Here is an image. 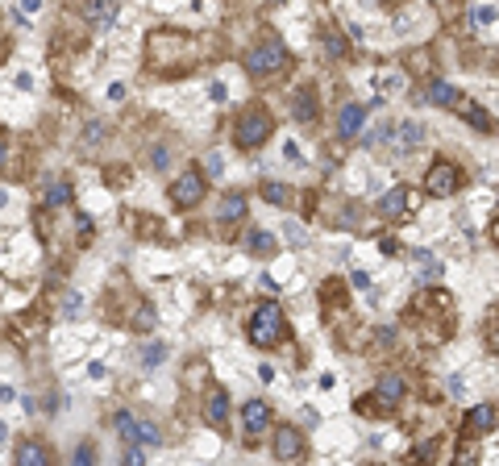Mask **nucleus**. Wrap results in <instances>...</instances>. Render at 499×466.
I'll list each match as a JSON object with an SVG mask.
<instances>
[{
    "label": "nucleus",
    "mask_w": 499,
    "mask_h": 466,
    "mask_svg": "<svg viewBox=\"0 0 499 466\" xmlns=\"http://www.w3.org/2000/svg\"><path fill=\"white\" fill-rule=\"evenodd\" d=\"M263 200H271V204H279V208H283V204L291 200V191H287L283 184H274V180H267V184H263Z\"/></svg>",
    "instance_id": "20"
},
{
    "label": "nucleus",
    "mask_w": 499,
    "mask_h": 466,
    "mask_svg": "<svg viewBox=\"0 0 499 466\" xmlns=\"http://www.w3.org/2000/svg\"><path fill=\"white\" fill-rule=\"evenodd\" d=\"M71 466H96V454H91V446H80V450H75V458H71Z\"/></svg>",
    "instance_id": "24"
},
{
    "label": "nucleus",
    "mask_w": 499,
    "mask_h": 466,
    "mask_svg": "<svg viewBox=\"0 0 499 466\" xmlns=\"http://www.w3.org/2000/svg\"><path fill=\"white\" fill-rule=\"evenodd\" d=\"M362 121H366V104H346V108H341V117H337L341 138H354V134L362 130Z\"/></svg>",
    "instance_id": "11"
},
{
    "label": "nucleus",
    "mask_w": 499,
    "mask_h": 466,
    "mask_svg": "<svg viewBox=\"0 0 499 466\" xmlns=\"http://www.w3.org/2000/svg\"><path fill=\"white\" fill-rule=\"evenodd\" d=\"M324 50L337 58V54H346V42H341V34H324Z\"/></svg>",
    "instance_id": "25"
},
{
    "label": "nucleus",
    "mask_w": 499,
    "mask_h": 466,
    "mask_svg": "<svg viewBox=\"0 0 499 466\" xmlns=\"http://www.w3.org/2000/svg\"><path fill=\"white\" fill-rule=\"evenodd\" d=\"M71 204V184L67 180H54L46 187V208H67Z\"/></svg>",
    "instance_id": "17"
},
{
    "label": "nucleus",
    "mask_w": 499,
    "mask_h": 466,
    "mask_svg": "<svg viewBox=\"0 0 499 466\" xmlns=\"http://www.w3.org/2000/svg\"><path fill=\"white\" fill-rule=\"evenodd\" d=\"M379 400L383 404H400L404 400V379L400 374H383L379 379Z\"/></svg>",
    "instance_id": "15"
},
{
    "label": "nucleus",
    "mask_w": 499,
    "mask_h": 466,
    "mask_svg": "<svg viewBox=\"0 0 499 466\" xmlns=\"http://www.w3.org/2000/svg\"><path fill=\"white\" fill-rule=\"evenodd\" d=\"M429 100L441 104V108H457V104H462L457 88H454V84H446V80H433V84H429Z\"/></svg>",
    "instance_id": "13"
},
{
    "label": "nucleus",
    "mask_w": 499,
    "mask_h": 466,
    "mask_svg": "<svg viewBox=\"0 0 499 466\" xmlns=\"http://www.w3.org/2000/svg\"><path fill=\"white\" fill-rule=\"evenodd\" d=\"M408 187L400 184V187H391V191H387V196H383V204H379V208H383V217H391V221H396V217H404V204H408Z\"/></svg>",
    "instance_id": "14"
},
{
    "label": "nucleus",
    "mask_w": 499,
    "mask_h": 466,
    "mask_svg": "<svg viewBox=\"0 0 499 466\" xmlns=\"http://www.w3.org/2000/svg\"><path fill=\"white\" fill-rule=\"evenodd\" d=\"M283 233H287V241H291V246H304V241H308L300 225H283Z\"/></svg>",
    "instance_id": "27"
},
{
    "label": "nucleus",
    "mask_w": 499,
    "mask_h": 466,
    "mask_svg": "<svg viewBox=\"0 0 499 466\" xmlns=\"http://www.w3.org/2000/svg\"><path fill=\"white\" fill-rule=\"evenodd\" d=\"M200 200H204V175H200V171H183V180L171 184V204L191 208V204H200Z\"/></svg>",
    "instance_id": "5"
},
{
    "label": "nucleus",
    "mask_w": 499,
    "mask_h": 466,
    "mask_svg": "<svg viewBox=\"0 0 499 466\" xmlns=\"http://www.w3.org/2000/svg\"><path fill=\"white\" fill-rule=\"evenodd\" d=\"M400 134H404V146H416V141H420V134H424V130H420L416 121H404V125H400Z\"/></svg>",
    "instance_id": "23"
},
{
    "label": "nucleus",
    "mask_w": 499,
    "mask_h": 466,
    "mask_svg": "<svg viewBox=\"0 0 499 466\" xmlns=\"http://www.w3.org/2000/svg\"><path fill=\"white\" fill-rule=\"evenodd\" d=\"M113 424H117V433H121V437H125L130 446H134L137 437H141V420H137L134 413H117V420H113Z\"/></svg>",
    "instance_id": "18"
},
{
    "label": "nucleus",
    "mask_w": 499,
    "mask_h": 466,
    "mask_svg": "<svg viewBox=\"0 0 499 466\" xmlns=\"http://www.w3.org/2000/svg\"><path fill=\"white\" fill-rule=\"evenodd\" d=\"M250 346H258V350H271L283 341V308L274 304V300H263L258 308H254V317H250Z\"/></svg>",
    "instance_id": "1"
},
{
    "label": "nucleus",
    "mask_w": 499,
    "mask_h": 466,
    "mask_svg": "<svg viewBox=\"0 0 499 466\" xmlns=\"http://www.w3.org/2000/svg\"><path fill=\"white\" fill-rule=\"evenodd\" d=\"M221 167H225V158H221V154H208V171L221 175Z\"/></svg>",
    "instance_id": "31"
},
{
    "label": "nucleus",
    "mask_w": 499,
    "mask_h": 466,
    "mask_svg": "<svg viewBox=\"0 0 499 466\" xmlns=\"http://www.w3.org/2000/svg\"><path fill=\"white\" fill-rule=\"evenodd\" d=\"M271 134H274V121H271L267 108H246V113L237 117V130H233V138H237L241 150H258Z\"/></svg>",
    "instance_id": "2"
},
{
    "label": "nucleus",
    "mask_w": 499,
    "mask_h": 466,
    "mask_svg": "<svg viewBox=\"0 0 499 466\" xmlns=\"http://www.w3.org/2000/svg\"><path fill=\"white\" fill-rule=\"evenodd\" d=\"M163 358H167V350H163V346H146V350H141V363H146V367H158Z\"/></svg>",
    "instance_id": "22"
},
{
    "label": "nucleus",
    "mask_w": 499,
    "mask_h": 466,
    "mask_svg": "<svg viewBox=\"0 0 499 466\" xmlns=\"http://www.w3.org/2000/svg\"><path fill=\"white\" fill-rule=\"evenodd\" d=\"M495 420H499L495 404H479V408H470V413H466V420H462V433H466V437L487 433V429H495Z\"/></svg>",
    "instance_id": "9"
},
{
    "label": "nucleus",
    "mask_w": 499,
    "mask_h": 466,
    "mask_svg": "<svg viewBox=\"0 0 499 466\" xmlns=\"http://www.w3.org/2000/svg\"><path fill=\"white\" fill-rule=\"evenodd\" d=\"M317 113H320L317 92H312V88H300V92H296V100H291V117H296V121H312Z\"/></svg>",
    "instance_id": "12"
},
{
    "label": "nucleus",
    "mask_w": 499,
    "mask_h": 466,
    "mask_svg": "<svg viewBox=\"0 0 499 466\" xmlns=\"http://www.w3.org/2000/svg\"><path fill=\"white\" fill-rule=\"evenodd\" d=\"M13 466H54V454H50V446H46V441H38V437H25V441H17Z\"/></svg>",
    "instance_id": "6"
},
{
    "label": "nucleus",
    "mask_w": 499,
    "mask_h": 466,
    "mask_svg": "<svg viewBox=\"0 0 499 466\" xmlns=\"http://www.w3.org/2000/svg\"><path fill=\"white\" fill-rule=\"evenodd\" d=\"M457 184H462V175H457V167H454V163H433V171H429V180H424L429 196H437V200L454 196Z\"/></svg>",
    "instance_id": "4"
},
{
    "label": "nucleus",
    "mask_w": 499,
    "mask_h": 466,
    "mask_svg": "<svg viewBox=\"0 0 499 466\" xmlns=\"http://www.w3.org/2000/svg\"><path fill=\"white\" fill-rule=\"evenodd\" d=\"M137 441H146V446H158V424L141 420V437H137Z\"/></svg>",
    "instance_id": "26"
},
{
    "label": "nucleus",
    "mask_w": 499,
    "mask_h": 466,
    "mask_svg": "<svg viewBox=\"0 0 499 466\" xmlns=\"http://www.w3.org/2000/svg\"><path fill=\"white\" fill-rule=\"evenodd\" d=\"M274 458L279 462H287V458H300L304 454V437H300V429H291V424H283L279 433H274Z\"/></svg>",
    "instance_id": "8"
},
{
    "label": "nucleus",
    "mask_w": 499,
    "mask_h": 466,
    "mask_svg": "<svg viewBox=\"0 0 499 466\" xmlns=\"http://www.w3.org/2000/svg\"><path fill=\"white\" fill-rule=\"evenodd\" d=\"M491 17H495V8H470V21H474V25H487Z\"/></svg>",
    "instance_id": "28"
},
{
    "label": "nucleus",
    "mask_w": 499,
    "mask_h": 466,
    "mask_svg": "<svg viewBox=\"0 0 499 466\" xmlns=\"http://www.w3.org/2000/svg\"><path fill=\"white\" fill-rule=\"evenodd\" d=\"M137 329H154V308H141L137 313Z\"/></svg>",
    "instance_id": "29"
},
{
    "label": "nucleus",
    "mask_w": 499,
    "mask_h": 466,
    "mask_svg": "<svg viewBox=\"0 0 499 466\" xmlns=\"http://www.w3.org/2000/svg\"><path fill=\"white\" fill-rule=\"evenodd\" d=\"M246 213V196L241 191H229L225 200H221V208H217V221H237Z\"/></svg>",
    "instance_id": "16"
},
{
    "label": "nucleus",
    "mask_w": 499,
    "mask_h": 466,
    "mask_svg": "<svg viewBox=\"0 0 499 466\" xmlns=\"http://www.w3.org/2000/svg\"><path fill=\"white\" fill-rule=\"evenodd\" d=\"M433 454H437V437H429L420 450H412V462H420V466H429L433 462Z\"/></svg>",
    "instance_id": "21"
},
{
    "label": "nucleus",
    "mask_w": 499,
    "mask_h": 466,
    "mask_svg": "<svg viewBox=\"0 0 499 466\" xmlns=\"http://www.w3.org/2000/svg\"><path fill=\"white\" fill-rule=\"evenodd\" d=\"M225 417H229V391H225V387H213V391H208V400H204V420L221 429V424H225Z\"/></svg>",
    "instance_id": "10"
},
{
    "label": "nucleus",
    "mask_w": 499,
    "mask_h": 466,
    "mask_svg": "<svg viewBox=\"0 0 499 466\" xmlns=\"http://www.w3.org/2000/svg\"><path fill=\"white\" fill-rule=\"evenodd\" d=\"M491 237H495V246H499V217L491 221Z\"/></svg>",
    "instance_id": "33"
},
{
    "label": "nucleus",
    "mask_w": 499,
    "mask_h": 466,
    "mask_svg": "<svg viewBox=\"0 0 499 466\" xmlns=\"http://www.w3.org/2000/svg\"><path fill=\"white\" fill-rule=\"evenodd\" d=\"M125 466H146V458H141V450H134V446H130V450H125Z\"/></svg>",
    "instance_id": "30"
},
{
    "label": "nucleus",
    "mask_w": 499,
    "mask_h": 466,
    "mask_svg": "<svg viewBox=\"0 0 499 466\" xmlns=\"http://www.w3.org/2000/svg\"><path fill=\"white\" fill-rule=\"evenodd\" d=\"M246 250H254V254H274V237L267 229H250L246 233Z\"/></svg>",
    "instance_id": "19"
},
{
    "label": "nucleus",
    "mask_w": 499,
    "mask_h": 466,
    "mask_svg": "<svg viewBox=\"0 0 499 466\" xmlns=\"http://www.w3.org/2000/svg\"><path fill=\"white\" fill-rule=\"evenodd\" d=\"M241 424H246V441L258 437V433H267V429H271V404H267V400H250V404L241 408Z\"/></svg>",
    "instance_id": "7"
},
{
    "label": "nucleus",
    "mask_w": 499,
    "mask_h": 466,
    "mask_svg": "<svg viewBox=\"0 0 499 466\" xmlns=\"http://www.w3.org/2000/svg\"><path fill=\"white\" fill-rule=\"evenodd\" d=\"M283 63H287V46H283L279 38H263L258 46L246 54V71H250V75H271V71H283Z\"/></svg>",
    "instance_id": "3"
},
{
    "label": "nucleus",
    "mask_w": 499,
    "mask_h": 466,
    "mask_svg": "<svg viewBox=\"0 0 499 466\" xmlns=\"http://www.w3.org/2000/svg\"><path fill=\"white\" fill-rule=\"evenodd\" d=\"M491 354H499V329L491 333Z\"/></svg>",
    "instance_id": "32"
}]
</instances>
